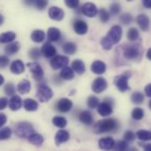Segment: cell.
Listing matches in <instances>:
<instances>
[{
	"label": "cell",
	"instance_id": "9",
	"mask_svg": "<svg viewBox=\"0 0 151 151\" xmlns=\"http://www.w3.org/2000/svg\"><path fill=\"white\" fill-rule=\"evenodd\" d=\"M107 88H108L107 81L103 77H98L92 83V88H91L96 94H100V93L104 92Z\"/></svg>",
	"mask_w": 151,
	"mask_h": 151
},
{
	"label": "cell",
	"instance_id": "51",
	"mask_svg": "<svg viewBox=\"0 0 151 151\" xmlns=\"http://www.w3.org/2000/svg\"><path fill=\"white\" fill-rule=\"evenodd\" d=\"M6 121H7L6 115L4 113H0V128H2L4 127V125L6 123Z\"/></svg>",
	"mask_w": 151,
	"mask_h": 151
},
{
	"label": "cell",
	"instance_id": "27",
	"mask_svg": "<svg viewBox=\"0 0 151 151\" xmlns=\"http://www.w3.org/2000/svg\"><path fill=\"white\" fill-rule=\"evenodd\" d=\"M72 67H73V70L74 72H76L77 73H79V74H82L86 71V66H85L84 62L80 60V59L74 60L72 63Z\"/></svg>",
	"mask_w": 151,
	"mask_h": 151
},
{
	"label": "cell",
	"instance_id": "20",
	"mask_svg": "<svg viewBox=\"0 0 151 151\" xmlns=\"http://www.w3.org/2000/svg\"><path fill=\"white\" fill-rule=\"evenodd\" d=\"M70 139V134L67 131L65 130H60L56 134L55 136V142L57 146L61 145L64 142H66Z\"/></svg>",
	"mask_w": 151,
	"mask_h": 151
},
{
	"label": "cell",
	"instance_id": "53",
	"mask_svg": "<svg viewBox=\"0 0 151 151\" xmlns=\"http://www.w3.org/2000/svg\"><path fill=\"white\" fill-rule=\"evenodd\" d=\"M142 4L147 9H150L151 7V0H142Z\"/></svg>",
	"mask_w": 151,
	"mask_h": 151
},
{
	"label": "cell",
	"instance_id": "16",
	"mask_svg": "<svg viewBox=\"0 0 151 151\" xmlns=\"http://www.w3.org/2000/svg\"><path fill=\"white\" fill-rule=\"evenodd\" d=\"M115 144V141L114 139H112L111 137H107V138H103L101 140H99L98 142V145L99 148L103 150H111L113 149Z\"/></svg>",
	"mask_w": 151,
	"mask_h": 151
},
{
	"label": "cell",
	"instance_id": "28",
	"mask_svg": "<svg viewBox=\"0 0 151 151\" xmlns=\"http://www.w3.org/2000/svg\"><path fill=\"white\" fill-rule=\"evenodd\" d=\"M60 77L65 81H72L74 78L73 70L70 67H67V66L63 67L62 71L60 72Z\"/></svg>",
	"mask_w": 151,
	"mask_h": 151
},
{
	"label": "cell",
	"instance_id": "21",
	"mask_svg": "<svg viewBox=\"0 0 151 151\" xmlns=\"http://www.w3.org/2000/svg\"><path fill=\"white\" fill-rule=\"evenodd\" d=\"M22 106V100L19 96H12V98L9 101V108L13 111H19Z\"/></svg>",
	"mask_w": 151,
	"mask_h": 151
},
{
	"label": "cell",
	"instance_id": "46",
	"mask_svg": "<svg viewBox=\"0 0 151 151\" xmlns=\"http://www.w3.org/2000/svg\"><path fill=\"white\" fill-rule=\"evenodd\" d=\"M121 11V6L118 3H113L111 6H110V12L112 15H117Z\"/></svg>",
	"mask_w": 151,
	"mask_h": 151
},
{
	"label": "cell",
	"instance_id": "5",
	"mask_svg": "<svg viewBox=\"0 0 151 151\" xmlns=\"http://www.w3.org/2000/svg\"><path fill=\"white\" fill-rule=\"evenodd\" d=\"M36 97L41 103H46L53 97V91L50 88L46 85L39 86L36 91Z\"/></svg>",
	"mask_w": 151,
	"mask_h": 151
},
{
	"label": "cell",
	"instance_id": "3",
	"mask_svg": "<svg viewBox=\"0 0 151 151\" xmlns=\"http://www.w3.org/2000/svg\"><path fill=\"white\" fill-rule=\"evenodd\" d=\"M116 127L117 121L113 119H107L98 121L94 127V131L96 134H104L114 130Z\"/></svg>",
	"mask_w": 151,
	"mask_h": 151
},
{
	"label": "cell",
	"instance_id": "36",
	"mask_svg": "<svg viewBox=\"0 0 151 151\" xmlns=\"http://www.w3.org/2000/svg\"><path fill=\"white\" fill-rule=\"evenodd\" d=\"M139 36H140V33H139L138 29L135 27H131L127 32V38H128V40H130L132 42L136 41L139 38Z\"/></svg>",
	"mask_w": 151,
	"mask_h": 151
},
{
	"label": "cell",
	"instance_id": "49",
	"mask_svg": "<svg viewBox=\"0 0 151 151\" xmlns=\"http://www.w3.org/2000/svg\"><path fill=\"white\" fill-rule=\"evenodd\" d=\"M9 64V58L6 56L0 57V68H4Z\"/></svg>",
	"mask_w": 151,
	"mask_h": 151
},
{
	"label": "cell",
	"instance_id": "32",
	"mask_svg": "<svg viewBox=\"0 0 151 151\" xmlns=\"http://www.w3.org/2000/svg\"><path fill=\"white\" fill-rule=\"evenodd\" d=\"M19 42H12L10 44H8L5 48H4V51L6 52V54L8 55H13L15 53H17L19 50Z\"/></svg>",
	"mask_w": 151,
	"mask_h": 151
},
{
	"label": "cell",
	"instance_id": "4",
	"mask_svg": "<svg viewBox=\"0 0 151 151\" xmlns=\"http://www.w3.org/2000/svg\"><path fill=\"white\" fill-rule=\"evenodd\" d=\"M35 129L33 126L28 122H19L17 123L14 127V133L19 138L27 139L32 134H34Z\"/></svg>",
	"mask_w": 151,
	"mask_h": 151
},
{
	"label": "cell",
	"instance_id": "1",
	"mask_svg": "<svg viewBox=\"0 0 151 151\" xmlns=\"http://www.w3.org/2000/svg\"><path fill=\"white\" fill-rule=\"evenodd\" d=\"M122 28L119 25H115L111 27L109 33L101 40V45L104 50H110L114 44H117L119 42V41L122 38Z\"/></svg>",
	"mask_w": 151,
	"mask_h": 151
},
{
	"label": "cell",
	"instance_id": "37",
	"mask_svg": "<svg viewBox=\"0 0 151 151\" xmlns=\"http://www.w3.org/2000/svg\"><path fill=\"white\" fill-rule=\"evenodd\" d=\"M132 118L134 120H142L144 118V111L142 108H135L132 111Z\"/></svg>",
	"mask_w": 151,
	"mask_h": 151
},
{
	"label": "cell",
	"instance_id": "26",
	"mask_svg": "<svg viewBox=\"0 0 151 151\" xmlns=\"http://www.w3.org/2000/svg\"><path fill=\"white\" fill-rule=\"evenodd\" d=\"M23 105H24L25 110L27 111H35L38 109V103L35 100L30 99V98L24 100Z\"/></svg>",
	"mask_w": 151,
	"mask_h": 151
},
{
	"label": "cell",
	"instance_id": "6",
	"mask_svg": "<svg viewBox=\"0 0 151 151\" xmlns=\"http://www.w3.org/2000/svg\"><path fill=\"white\" fill-rule=\"evenodd\" d=\"M130 75L131 74L128 73V72H127L126 73L119 75L114 79V84L120 92L124 93L130 89V87L128 85V78L130 77Z\"/></svg>",
	"mask_w": 151,
	"mask_h": 151
},
{
	"label": "cell",
	"instance_id": "7",
	"mask_svg": "<svg viewBox=\"0 0 151 151\" xmlns=\"http://www.w3.org/2000/svg\"><path fill=\"white\" fill-rule=\"evenodd\" d=\"M69 63V58L65 56H62V55H58V56H54L51 58L50 61V66L54 69V70H58L60 68H63L65 66H66Z\"/></svg>",
	"mask_w": 151,
	"mask_h": 151
},
{
	"label": "cell",
	"instance_id": "23",
	"mask_svg": "<svg viewBox=\"0 0 151 151\" xmlns=\"http://www.w3.org/2000/svg\"><path fill=\"white\" fill-rule=\"evenodd\" d=\"M79 119L84 125L90 126V125L93 124V116H92L91 112L88 111H81L80 113V115H79Z\"/></svg>",
	"mask_w": 151,
	"mask_h": 151
},
{
	"label": "cell",
	"instance_id": "57",
	"mask_svg": "<svg viewBox=\"0 0 151 151\" xmlns=\"http://www.w3.org/2000/svg\"><path fill=\"white\" fill-rule=\"evenodd\" d=\"M4 77L0 74V86L4 83Z\"/></svg>",
	"mask_w": 151,
	"mask_h": 151
},
{
	"label": "cell",
	"instance_id": "41",
	"mask_svg": "<svg viewBox=\"0 0 151 151\" xmlns=\"http://www.w3.org/2000/svg\"><path fill=\"white\" fill-rule=\"evenodd\" d=\"M16 92V88H15V85L12 82H9L5 85L4 87V93L7 96H13Z\"/></svg>",
	"mask_w": 151,
	"mask_h": 151
},
{
	"label": "cell",
	"instance_id": "13",
	"mask_svg": "<svg viewBox=\"0 0 151 151\" xmlns=\"http://www.w3.org/2000/svg\"><path fill=\"white\" fill-rule=\"evenodd\" d=\"M41 52H42V54L45 58H51L52 57H54V56L56 55L57 50H56V48H55L50 42H45V43L42 45V49H41Z\"/></svg>",
	"mask_w": 151,
	"mask_h": 151
},
{
	"label": "cell",
	"instance_id": "24",
	"mask_svg": "<svg viewBox=\"0 0 151 151\" xmlns=\"http://www.w3.org/2000/svg\"><path fill=\"white\" fill-rule=\"evenodd\" d=\"M47 35L50 42H58L61 38V32L57 27H50Z\"/></svg>",
	"mask_w": 151,
	"mask_h": 151
},
{
	"label": "cell",
	"instance_id": "52",
	"mask_svg": "<svg viewBox=\"0 0 151 151\" xmlns=\"http://www.w3.org/2000/svg\"><path fill=\"white\" fill-rule=\"evenodd\" d=\"M145 94L148 97L151 96V84H148L145 88Z\"/></svg>",
	"mask_w": 151,
	"mask_h": 151
},
{
	"label": "cell",
	"instance_id": "29",
	"mask_svg": "<svg viewBox=\"0 0 151 151\" xmlns=\"http://www.w3.org/2000/svg\"><path fill=\"white\" fill-rule=\"evenodd\" d=\"M31 39L35 42H42L45 39V33L41 29L35 30L31 34Z\"/></svg>",
	"mask_w": 151,
	"mask_h": 151
},
{
	"label": "cell",
	"instance_id": "40",
	"mask_svg": "<svg viewBox=\"0 0 151 151\" xmlns=\"http://www.w3.org/2000/svg\"><path fill=\"white\" fill-rule=\"evenodd\" d=\"M133 16L130 13H123L119 17V20L124 24V25H129L133 22Z\"/></svg>",
	"mask_w": 151,
	"mask_h": 151
},
{
	"label": "cell",
	"instance_id": "22",
	"mask_svg": "<svg viewBox=\"0 0 151 151\" xmlns=\"http://www.w3.org/2000/svg\"><path fill=\"white\" fill-rule=\"evenodd\" d=\"M30 89H31V83L27 80H22L21 81L19 82L17 86V90L21 95H26L29 93Z\"/></svg>",
	"mask_w": 151,
	"mask_h": 151
},
{
	"label": "cell",
	"instance_id": "39",
	"mask_svg": "<svg viewBox=\"0 0 151 151\" xmlns=\"http://www.w3.org/2000/svg\"><path fill=\"white\" fill-rule=\"evenodd\" d=\"M87 104H88V108L90 109H95L97 107V105L99 104V99L96 97V96H89L88 98V101H87Z\"/></svg>",
	"mask_w": 151,
	"mask_h": 151
},
{
	"label": "cell",
	"instance_id": "50",
	"mask_svg": "<svg viewBox=\"0 0 151 151\" xmlns=\"http://www.w3.org/2000/svg\"><path fill=\"white\" fill-rule=\"evenodd\" d=\"M7 105H8V99L6 97H1L0 98V111L4 110Z\"/></svg>",
	"mask_w": 151,
	"mask_h": 151
},
{
	"label": "cell",
	"instance_id": "47",
	"mask_svg": "<svg viewBox=\"0 0 151 151\" xmlns=\"http://www.w3.org/2000/svg\"><path fill=\"white\" fill-rule=\"evenodd\" d=\"M135 138H136V135L132 131H127L124 134V139L127 142H132L135 140Z\"/></svg>",
	"mask_w": 151,
	"mask_h": 151
},
{
	"label": "cell",
	"instance_id": "11",
	"mask_svg": "<svg viewBox=\"0 0 151 151\" xmlns=\"http://www.w3.org/2000/svg\"><path fill=\"white\" fill-rule=\"evenodd\" d=\"M96 108H97L98 113L103 117L110 116L113 111L112 104L110 102H103V103L99 104Z\"/></svg>",
	"mask_w": 151,
	"mask_h": 151
},
{
	"label": "cell",
	"instance_id": "44",
	"mask_svg": "<svg viewBox=\"0 0 151 151\" xmlns=\"http://www.w3.org/2000/svg\"><path fill=\"white\" fill-rule=\"evenodd\" d=\"M28 55H29V57H30L32 59H38V58H41L42 52H41V50H40L38 48H33V49H31V50H29Z\"/></svg>",
	"mask_w": 151,
	"mask_h": 151
},
{
	"label": "cell",
	"instance_id": "56",
	"mask_svg": "<svg viewBox=\"0 0 151 151\" xmlns=\"http://www.w3.org/2000/svg\"><path fill=\"white\" fill-rule=\"evenodd\" d=\"M4 16L2 14H0V26L4 23Z\"/></svg>",
	"mask_w": 151,
	"mask_h": 151
},
{
	"label": "cell",
	"instance_id": "42",
	"mask_svg": "<svg viewBox=\"0 0 151 151\" xmlns=\"http://www.w3.org/2000/svg\"><path fill=\"white\" fill-rule=\"evenodd\" d=\"M113 149L119 151L127 150L128 149V143H127L126 141H119V142H118L117 143L115 142Z\"/></svg>",
	"mask_w": 151,
	"mask_h": 151
},
{
	"label": "cell",
	"instance_id": "54",
	"mask_svg": "<svg viewBox=\"0 0 151 151\" xmlns=\"http://www.w3.org/2000/svg\"><path fill=\"white\" fill-rule=\"evenodd\" d=\"M23 2L27 5H32L33 3H34V0H23Z\"/></svg>",
	"mask_w": 151,
	"mask_h": 151
},
{
	"label": "cell",
	"instance_id": "14",
	"mask_svg": "<svg viewBox=\"0 0 151 151\" xmlns=\"http://www.w3.org/2000/svg\"><path fill=\"white\" fill-rule=\"evenodd\" d=\"M57 108L62 113L68 112L73 108V102L68 98H62L58 102Z\"/></svg>",
	"mask_w": 151,
	"mask_h": 151
},
{
	"label": "cell",
	"instance_id": "45",
	"mask_svg": "<svg viewBox=\"0 0 151 151\" xmlns=\"http://www.w3.org/2000/svg\"><path fill=\"white\" fill-rule=\"evenodd\" d=\"M34 6L38 10H43L48 5V0H35L33 3Z\"/></svg>",
	"mask_w": 151,
	"mask_h": 151
},
{
	"label": "cell",
	"instance_id": "58",
	"mask_svg": "<svg viewBox=\"0 0 151 151\" xmlns=\"http://www.w3.org/2000/svg\"><path fill=\"white\" fill-rule=\"evenodd\" d=\"M127 1H129V2H131V1H133V0H127Z\"/></svg>",
	"mask_w": 151,
	"mask_h": 151
},
{
	"label": "cell",
	"instance_id": "43",
	"mask_svg": "<svg viewBox=\"0 0 151 151\" xmlns=\"http://www.w3.org/2000/svg\"><path fill=\"white\" fill-rule=\"evenodd\" d=\"M99 17L101 21L104 23H106L110 20V13L104 8L99 11Z\"/></svg>",
	"mask_w": 151,
	"mask_h": 151
},
{
	"label": "cell",
	"instance_id": "10",
	"mask_svg": "<svg viewBox=\"0 0 151 151\" xmlns=\"http://www.w3.org/2000/svg\"><path fill=\"white\" fill-rule=\"evenodd\" d=\"M81 12L88 18H93L98 13V9L95 4L86 3L85 4H83L81 8Z\"/></svg>",
	"mask_w": 151,
	"mask_h": 151
},
{
	"label": "cell",
	"instance_id": "18",
	"mask_svg": "<svg viewBox=\"0 0 151 151\" xmlns=\"http://www.w3.org/2000/svg\"><path fill=\"white\" fill-rule=\"evenodd\" d=\"M91 71L96 74H103L106 71V65L104 62L96 60L91 65Z\"/></svg>",
	"mask_w": 151,
	"mask_h": 151
},
{
	"label": "cell",
	"instance_id": "38",
	"mask_svg": "<svg viewBox=\"0 0 151 151\" xmlns=\"http://www.w3.org/2000/svg\"><path fill=\"white\" fill-rule=\"evenodd\" d=\"M12 135V130L9 127H4L0 129V141L7 140Z\"/></svg>",
	"mask_w": 151,
	"mask_h": 151
},
{
	"label": "cell",
	"instance_id": "48",
	"mask_svg": "<svg viewBox=\"0 0 151 151\" xmlns=\"http://www.w3.org/2000/svg\"><path fill=\"white\" fill-rule=\"evenodd\" d=\"M65 4L71 9H77L80 5V0H65Z\"/></svg>",
	"mask_w": 151,
	"mask_h": 151
},
{
	"label": "cell",
	"instance_id": "30",
	"mask_svg": "<svg viewBox=\"0 0 151 151\" xmlns=\"http://www.w3.org/2000/svg\"><path fill=\"white\" fill-rule=\"evenodd\" d=\"M16 38V35L13 32H5L0 35V43L12 42Z\"/></svg>",
	"mask_w": 151,
	"mask_h": 151
},
{
	"label": "cell",
	"instance_id": "34",
	"mask_svg": "<svg viewBox=\"0 0 151 151\" xmlns=\"http://www.w3.org/2000/svg\"><path fill=\"white\" fill-rule=\"evenodd\" d=\"M131 100L134 104H142L144 102V96L142 92L137 91L132 94Z\"/></svg>",
	"mask_w": 151,
	"mask_h": 151
},
{
	"label": "cell",
	"instance_id": "33",
	"mask_svg": "<svg viewBox=\"0 0 151 151\" xmlns=\"http://www.w3.org/2000/svg\"><path fill=\"white\" fill-rule=\"evenodd\" d=\"M52 123L55 127H58V128H64L66 127L67 125V120L64 118V117H59V116H57V117H54L53 119H52Z\"/></svg>",
	"mask_w": 151,
	"mask_h": 151
},
{
	"label": "cell",
	"instance_id": "12",
	"mask_svg": "<svg viewBox=\"0 0 151 151\" xmlns=\"http://www.w3.org/2000/svg\"><path fill=\"white\" fill-rule=\"evenodd\" d=\"M49 16L53 20L60 21L65 17V12L58 6H51L49 9Z\"/></svg>",
	"mask_w": 151,
	"mask_h": 151
},
{
	"label": "cell",
	"instance_id": "31",
	"mask_svg": "<svg viewBox=\"0 0 151 151\" xmlns=\"http://www.w3.org/2000/svg\"><path fill=\"white\" fill-rule=\"evenodd\" d=\"M63 50L65 53L68 54V55H73L75 54V52L77 51V46L74 42H65L63 46Z\"/></svg>",
	"mask_w": 151,
	"mask_h": 151
},
{
	"label": "cell",
	"instance_id": "17",
	"mask_svg": "<svg viewBox=\"0 0 151 151\" xmlns=\"http://www.w3.org/2000/svg\"><path fill=\"white\" fill-rule=\"evenodd\" d=\"M10 70L13 74H21L25 71V65L21 60H14L11 64Z\"/></svg>",
	"mask_w": 151,
	"mask_h": 151
},
{
	"label": "cell",
	"instance_id": "8",
	"mask_svg": "<svg viewBox=\"0 0 151 151\" xmlns=\"http://www.w3.org/2000/svg\"><path fill=\"white\" fill-rule=\"evenodd\" d=\"M27 67L29 68L33 78L35 81H42L44 77V71L42 69V67L35 63V62H31L27 64Z\"/></svg>",
	"mask_w": 151,
	"mask_h": 151
},
{
	"label": "cell",
	"instance_id": "55",
	"mask_svg": "<svg viewBox=\"0 0 151 151\" xmlns=\"http://www.w3.org/2000/svg\"><path fill=\"white\" fill-rule=\"evenodd\" d=\"M147 58H148L149 60H150L151 59V49H149L148 51H147Z\"/></svg>",
	"mask_w": 151,
	"mask_h": 151
},
{
	"label": "cell",
	"instance_id": "25",
	"mask_svg": "<svg viewBox=\"0 0 151 151\" xmlns=\"http://www.w3.org/2000/svg\"><path fill=\"white\" fill-rule=\"evenodd\" d=\"M27 139H28V142L31 144H33V145H35L36 147H41L42 145V143H43V141H44V139H43L42 134H35V133L32 134Z\"/></svg>",
	"mask_w": 151,
	"mask_h": 151
},
{
	"label": "cell",
	"instance_id": "19",
	"mask_svg": "<svg viewBox=\"0 0 151 151\" xmlns=\"http://www.w3.org/2000/svg\"><path fill=\"white\" fill-rule=\"evenodd\" d=\"M136 21L142 31L147 32L150 29V19L146 14H140L137 17Z\"/></svg>",
	"mask_w": 151,
	"mask_h": 151
},
{
	"label": "cell",
	"instance_id": "15",
	"mask_svg": "<svg viewBox=\"0 0 151 151\" xmlns=\"http://www.w3.org/2000/svg\"><path fill=\"white\" fill-rule=\"evenodd\" d=\"M73 29L77 35H85L88 33V24L84 20L78 19L73 23Z\"/></svg>",
	"mask_w": 151,
	"mask_h": 151
},
{
	"label": "cell",
	"instance_id": "35",
	"mask_svg": "<svg viewBox=\"0 0 151 151\" xmlns=\"http://www.w3.org/2000/svg\"><path fill=\"white\" fill-rule=\"evenodd\" d=\"M136 137L141 140V141H143V142H148V141H150L151 139V134L150 131H147V130H140L136 133Z\"/></svg>",
	"mask_w": 151,
	"mask_h": 151
},
{
	"label": "cell",
	"instance_id": "2",
	"mask_svg": "<svg viewBox=\"0 0 151 151\" xmlns=\"http://www.w3.org/2000/svg\"><path fill=\"white\" fill-rule=\"evenodd\" d=\"M142 48L140 44H127L122 48V55L128 61H134L142 56Z\"/></svg>",
	"mask_w": 151,
	"mask_h": 151
}]
</instances>
